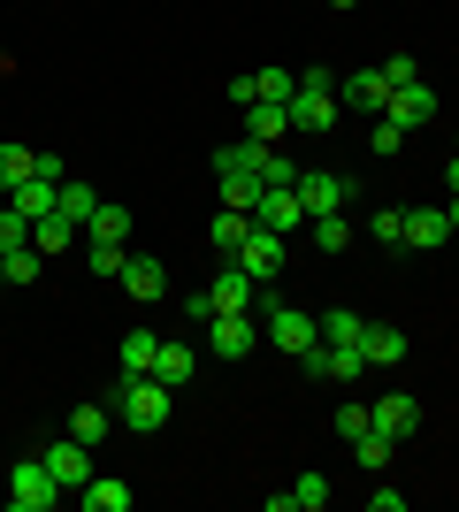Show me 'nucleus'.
<instances>
[{
	"label": "nucleus",
	"instance_id": "nucleus-44",
	"mask_svg": "<svg viewBox=\"0 0 459 512\" xmlns=\"http://www.w3.org/2000/svg\"><path fill=\"white\" fill-rule=\"evenodd\" d=\"M0 291H8V268H0Z\"/></svg>",
	"mask_w": 459,
	"mask_h": 512
},
{
	"label": "nucleus",
	"instance_id": "nucleus-25",
	"mask_svg": "<svg viewBox=\"0 0 459 512\" xmlns=\"http://www.w3.org/2000/svg\"><path fill=\"white\" fill-rule=\"evenodd\" d=\"M291 92H299V69H284V62L253 69V100H276V107H291Z\"/></svg>",
	"mask_w": 459,
	"mask_h": 512
},
{
	"label": "nucleus",
	"instance_id": "nucleus-7",
	"mask_svg": "<svg viewBox=\"0 0 459 512\" xmlns=\"http://www.w3.org/2000/svg\"><path fill=\"white\" fill-rule=\"evenodd\" d=\"M207 344H215V360H245V352L261 344V321L253 314H215L207 321Z\"/></svg>",
	"mask_w": 459,
	"mask_h": 512
},
{
	"label": "nucleus",
	"instance_id": "nucleus-14",
	"mask_svg": "<svg viewBox=\"0 0 459 512\" xmlns=\"http://www.w3.org/2000/svg\"><path fill=\"white\" fill-rule=\"evenodd\" d=\"M115 283H123V291H131V299H161V291H169V268H161V260H153V253H131V260H123V276H115Z\"/></svg>",
	"mask_w": 459,
	"mask_h": 512
},
{
	"label": "nucleus",
	"instance_id": "nucleus-16",
	"mask_svg": "<svg viewBox=\"0 0 459 512\" xmlns=\"http://www.w3.org/2000/svg\"><path fill=\"white\" fill-rule=\"evenodd\" d=\"M85 245H131V207H115V199H100L85 222Z\"/></svg>",
	"mask_w": 459,
	"mask_h": 512
},
{
	"label": "nucleus",
	"instance_id": "nucleus-2",
	"mask_svg": "<svg viewBox=\"0 0 459 512\" xmlns=\"http://www.w3.org/2000/svg\"><path fill=\"white\" fill-rule=\"evenodd\" d=\"M230 260H238L245 276H253V283L268 291V283L284 276V260H291V237H284V230H261V222H253V230H245V245H238Z\"/></svg>",
	"mask_w": 459,
	"mask_h": 512
},
{
	"label": "nucleus",
	"instance_id": "nucleus-42",
	"mask_svg": "<svg viewBox=\"0 0 459 512\" xmlns=\"http://www.w3.org/2000/svg\"><path fill=\"white\" fill-rule=\"evenodd\" d=\"M444 214H452V237H459V199H452V207H444Z\"/></svg>",
	"mask_w": 459,
	"mask_h": 512
},
{
	"label": "nucleus",
	"instance_id": "nucleus-13",
	"mask_svg": "<svg viewBox=\"0 0 459 512\" xmlns=\"http://www.w3.org/2000/svg\"><path fill=\"white\" fill-rule=\"evenodd\" d=\"M398 245H414V253L452 245V214H444V207H406V237H398Z\"/></svg>",
	"mask_w": 459,
	"mask_h": 512
},
{
	"label": "nucleus",
	"instance_id": "nucleus-29",
	"mask_svg": "<svg viewBox=\"0 0 459 512\" xmlns=\"http://www.w3.org/2000/svg\"><path fill=\"white\" fill-rule=\"evenodd\" d=\"M92 207H100V192H92V184H62V199H54V214H62V222H77V230L92 222Z\"/></svg>",
	"mask_w": 459,
	"mask_h": 512
},
{
	"label": "nucleus",
	"instance_id": "nucleus-40",
	"mask_svg": "<svg viewBox=\"0 0 459 512\" xmlns=\"http://www.w3.org/2000/svg\"><path fill=\"white\" fill-rule=\"evenodd\" d=\"M368 146H375V153H398V146H406V130H398V123H383V115H375V130H368Z\"/></svg>",
	"mask_w": 459,
	"mask_h": 512
},
{
	"label": "nucleus",
	"instance_id": "nucleus-17",
	"mask_svg": "<svg viewBox=\"0 0 459 512\" xmlns=\"http://www.w3.org/2000/svg\"><path fill=\"white\" fill-rule=\"evenodd\" d=\"M69 184V176H62ZM62 184H46V176H23L16 192H8V207L23 214V222H39V214H54V199H62Z\"/></svg>",
	"mask_w": 459,
	"mask_h": 512
},
{
	"label": "nucleus",
	"instance_id": "nucleus-38",
	"mask_svg": "<svg viewBox=\"0 0 459 512\" xmlns=\"http://www.w3.org/2000/svg\"><path fill=\"white\" fill-rule=\"evenodd\" d=\"M261 184H299V169H291V161H284V153H276V146H268V153H261Z\"/></svg>",
	"mask_w": 459,
	"mask_h": 512
},
{
	"label": "nucleus",
	"instance_id": "nucleus-34",
	"mask_svg": "<svg viewBox=\"0 0 459 512\" xmlns=\"http://www.w3.org/2000/svg\"><path fill=\"white\" fill-rule=\"evenodd\" d=\"M39 245H16V253H0V268H8V283H31V276H39Z\"/></svg>",
	"mask_w": 459,
	"mask_h": 512
},
{
	"label": "nucleus",
	"instance_id": "nucleus-39",
	"mask_svg": "<svg viewBox=\"0 0 459 512\" xmlns=\"http://www.w3.org/2000/svg\"><path fill=\"white\" fill-rule=\"evenodd\" d=\"M375 69H383V85H414V54H391V62H375Z\"/></svg>",
	"mask_w": 459,
	"mask_h": 512
},
{
	"label": "nucleus",
	"instance_id": "nucleus-8",
	"mask_svg": "<svg viewBox=\"0 0 459 512\" xmlns=\"http://www.w3.org/2000/svg\"><path fill=\"white\" fill-rule=\"evenodd\" d=\"M345 176H329V169H299V207H306V222L314 214H345Z\"/></svg>",
	"mask_w": 459,
	"mask_h": 512
},
{
	"label": "nucleus",
	"instance_id": "nucleus-19",
	"mask_svg": "<svg viewBox=\"0 0 459 512\" xmlns=\"http://www.w3.org/2000/svg\"><path fill=\"white\" fill-rule=\"evenodd\" d=\"M245 115V138H261V146H276L291 130V107H276V100H253V107H238Z\"/></svg>",
	"mask_w": 459,
	"mask_h": 512
},
{
	"label": "nucleus",
	"instance_id": "nucleus-31",
	"mask_svg": "<svg viewBox=\"0 0 459 512\" xmlns=\"http://www.w3.org/2000/svg\"><path fill=\"white\" fill-rule=\"evenodd\" d=\"M329 497H337V490H329V474H299V482H291V505H299V512H322Z\"/></svg>",
	"mask_w": 459,
	"mask_h": 512
},
{
	"label": "nucleus",
	"instance_id": "nucleus-20",
	"mask_svg": "<svg viewBox=\"0 0 459 512\" xmlns=\"http://www.w3.org/2000/svg\"><path fill=\"white\" fill-rule=\"evenodd\" d=\"M360 352H368V367H398V360H406V329H391V321H368Z\"/></svg>",
	"mask_w": 459,
	"mask_h": 512
},
{
	"label": "nucleus",
	"instance_id": "nucleus-30",
	"mask_svg": "<svg viewBox=\"0 0 459 512\" xmlns=\"http://www.w3.org/2000/svg\"><path fill=\"white\" fill-rule=\"evenodd\" d=\"M306 230H314V245H322V253H345V245H352V222H345V214H314Z\"/></svg>",
	"mask_w": 459,
	"mask_h": 512
},
{
	"label": "nucleus",
	"instance_id": "nucleus-11",
	"mask_svg": "<svg viewBox=\"0 0 459 512\" xmlns=\"http://www.w3.org/2000/svg\"><path fill=\"white\" fill-rule=\"evenodd\" d=\"M253 291H261V283L245 276L238 260H222V276L207 283V299H215V314H253Z\"/></svg>",
	"mask_w": 459,
	"mask_h": 512
},
{
	"label": "nucleus",
	"instance_id": "nucleus-37",
	"mask_svg": "<svg viewBox=\"0 0 459 512\" xmlns=\"http://www.w3.org/2000/svg\"><path fill=\"white\" fill-rule=\"evenodd\" d=\"M85 260H92V276H123V245H85Z\"/></svg>",
	"mask_w": 459,
	"mask_h": 512
},
{
	"label": "nucleus",
	"instance_id": "nucleus-18",
	"mask_svg": "<svg viewBox=\"0 0 459 512\" xmlns=\"http://www.w3.org/2000/svg\"><path fill=\"white\" fill-rule=\"evenodd\" d=\"M153 375H161L169 390H184V383L199 375V352H192V344H169V337H161V352H153Z\"/></svg>",
	"mask_w": 459,
	"mask_h": 512
},
{
	"label": "nucleus",
	"instance_id": "nucleus-33",
	"mask_svg": "<svg viewBox=\"0 0 459 512\" xmlns=\"http://www.w3.org/2000/svg\"><path fill=\"white\" fill-rule=\"evenodd\" d=\"M368 237H375V245H398V237H406V207H375L368 214Z\"/></svg>",
	"mask_w": 459,
	"mask_h": 512
},
{
	"label": "nucleus",
	"instance_id": "nucleus-23",
	"mask_svg": "<svg viewBox=\"0 0 459 512\" xmlns=\"http://www.w3.org/2000/svg\"><path fill=\"white\" fill-rule=\"evenodd\" d=\"M153 352H161V337H153V329H131V337L115 344V367H123V375H153Z\"/></svg>",
	"mask_w": 459,
	"mask_h": 512
},
{
	"label": "nucleus",
	"instance_id": "nucleus-12",
	"mask_svg": "<svg viewBox=\"0 0 459 512\" xmlns=\"http://www.w3.org/2000/svg\"><path fill=\"white\" fill-rule=\"evenodd\" d=\"M368 413H375V428H383L391 444H414V428H421V406L406 398V390H391V398H375Z\"/></svg>",
	"mask_w": 459,
	"mask_h": 512
},
{
	"label": "nucleus",
	"instance_id": "nucleus-10",
	"mask_svg": "<svg viewBox=\"0 0 459 512\" xmlns=\"http://www.w3.org/2000/svg\"><path fill=\"white\" fill-rule=\"evenodd\" d=\"M429 115H437V92L421 85V77H414V85H398L391 100H383V123H398V130H421Z\"/></svg>",
	"mask_w": 459,
	"mask_h": 512
},
{
	"label": "nucleus",
	"instance_id": "nucleus-35",
	"mask_svg": "<svg viewBox=\"0 0 459 512\" xmlns=\"http://www.w3.org/2000/svg\"><path fill=\"white\" fill-rule=\"evenodd\" d=\"M329 428H337V436H345V444H352V436H360V428H375V413L360 406V398H352V406H337V421H329Z\"/></svg>",
	"mask_w": 459,
	"mask_h": 512
},
{
	"label": "nucleus",
	"instance_id": "nucleus-45",
	"mask_svg": "<svg viewBox=\"0 0 459 512\" xmlns=\"http://www.w3.org/2000/svg\"><path fill=\"white\" fill-rule=\"evenodd\" d=\"M452 153H459V138H452Z\"/></svg>",
	"mask_w": 459,
	"mask_h": 512
},
{
	"label": "nucleus",
	"instance_id": "nucleus-5",
	"mask_svg": "<svg viewBox=\"0 0 459 512\" xmlns=\"http://www.w3.org/2000/svg\"><path fill=\"white\" fill-rule=\"evenodd\" d=\"M253 222H261V230H284V237H299V230H306L299 184H261V192H253Z\"/></svg>",
	"mask_w": 459,
	"mask_h": 512
},
{
	"label": "nucleus",
	"instance_id": "nucleus-3",
	"mask_svg": "<svg viewBox=\"0 0 459 512\" xmlns=\"http://www.w3.org/2000/svg\"><path fill=\"white\" fill-rule=\"evenodd\" d=\"M261 337L276 344V352H291V360H306V352L322 344V329H314V314H306V306H268Z\"/></svg>",
	"mask_w": 459,
	"mask_h": 512
},
{
	"label": "nucleus",
	"instance_id": "nucleus-28",
	"mask_svg": "<svg viewBox=\"0 0 459 512\" xmlns=\"http://www.w3.org/2000/svg\"><path fill=\"white\" fill-rule=\"evenodd\" d=\"M391 436H383V428H360V436H352V459H360V467H368V474H383V467H391Z\"/></svg>",
	"mask_w": 459,
	"mask_h": 512
},
{
	"label": "nucleus",
	"instance_id": "nucleus-41",
	"mask_svg": "<svg viewBox=\"0 0 459 512\" xmlns=\"http://www.w3.org/2000/svg\"><path fill=\"white\" fill-rule=\"evenodd\" d=\"M444 184H452V199H459V153H452V169H444Z\"/></svg>",
	"mask_w": 459,
	"mask_h": 512
},
{
	"label": "nucleus",
	"instance_id": "nucleus-24",
	"mask_svg": "<svg viewBox=\"0 0 459 512\" xmlns=\"http://www.w3.org/2000/svg\"><path fill=\"white\" fill-rule=\"evenodd\" d=\"M245 230H253V214H245V207H222L215 222H207V245H222V260H230L245 245Z\"/></svg>",
	"mask_w": 459,
	"mask_h": 512
},
{
	"label": "nucleus",
	"instance_id": "nucleus-32",
	"mask_svg": "<svg viewBox=\"0 0 459 512\" xmlns=\"http://www.w3.org/2000/svg\"><path fill=\"white\" fill-rule=\"evenodd\" d=\"M31 161H39L31 146H0V192H16L23 176H31Z\"/></svg>",
	"mask_w": 459,
	"mask_h": 512
},
{
	"label": "nucleus",
	"instance_id": "nucleus-36",
	"mask_svg": "<svg viewBox=\"0 0 459 512\" xmlns=\"http://www.w3.org/2000/svg\"><path fill=\"white\" fill-rule=\"evenodd\" d=\"M16 245H31V222L16 207H0V253H16Z\"/></svg>",
	"mask_w": 459,
	"mask_h": 512
},
{
	"label": "nucleus",
	"instance_id": "nucleus-15",
	"mask_svg": "<svg viewBox=\"0 0 459 512\" xmlns=\"http://www.w3.org/2000/svg\"><path fill=\"white\" fill-rule=\"evenodd\" d=\"M291 130H337V92L299 85L291 92Z\"/></svg>",
	"mask_w": 459,
	"mask_h": 512
},
{
	"label": "nucleus",
	"instance_id": "nucleus-9",
	"mask_svg": "<svg viewBox=\"0 0 459 512\" xmlns=\"http://www.w3.org/2000/svg\"><path fill=\"white\" fill-rule=\"evenodd\" d=\"M383 100H391L383 69H352V77H337V107H352V115H383Z\"/></svg>",
	"mask_w": 459,
	"mask_h": 512
},
{
	"label": "nucleus",
	"instance_id": "nucleus-1",
	"mask_svg": "<svg viewBox=\"0 0 459 512\" xmlns=\"http://www.w3.org/2000/svg\"><path fill=\"white\" fill-rule=\"evenodd\" d=\"M169 398H176V390L161 383V375H115V421L138 428V436L169 428Z\"/></svg>",
	"mask_w": 459,
	"mask_h": 512
},
{
	"label": "nucleus",
	"instance_id": "nucleus-6",
	"mask_svg": "<svg viewBox=\"0 0 459 512\" xmlns=\"http://www.w3.org/2000/svg\"><path fill=\"white\" fill-rule=\"evenodd\" d=\"M39 459H46V474H54L62 490H85V482H92V444H77L69 428H62V436H54V444L39 451Z\"/></svg>",
	"mask_w": 459,
	"mask_h": 512
},
{
	"label": "nucleus",
	"instance_id": "nucleus-21",
	"mask_svg": "<svg viewBox=\"0 0 459 512\" xmlns=\"http://www.w3.org/2000/svg\"><path fill=\"white\" fill-rule=\"evenodd\" d=\"M85 512H131V482H115V474H92L85 490H77Z\"/></svg>",
	"mask_w": 459,
	"mask_h": 512
},
{
	"label": "nucleus",
	"instance_id": "nucleus-43",
	"mask_svg": "<svg viewBox=\"0 0 459 512\" xmlns=\"http://www.w3.org/2000/svg\"><path fill=\"white\" fill-rule=\"evenodd\" d=\"M329 8H352V0H329Z\"/></svg>",
	"mask_w": 459,
	"mask_h": 512
},
{
	"label": "nucleus",
	"instance_id": "nucleus-27",
	"mask_svg": "<svg viewBox=\"0 0 459 512\" xmlns=\"http://www.w3.org/2000/svg\"><path fill=\"white\" fill-rule=\"evenodd\" d=\"M108 428H115L108 406H77V413H69V436H77V444H92V451L108 444Z\"/></svg>",
	"mask_w": 459,
	"mask_h": 512
},
{
	"label": "nucleus",
	"instance_id": "nucleus-22",
	"mask_svg": "<svg viewBox=\"0 0 459 512\" xmlns=\"http://www.w3.org/2000/svg\"><path fill=\"white\" fill-rule=\"evenodd\" d=\"M31 245L54 260V253H69V245H85V230H77V222H62V214H39V222H31Z\"/></svg>",
	"mask_w": 459,
	"mask_h": 512
},
{
	"label": "nucleus",
	"instance_id": "nucleus-4",
	"mask_svg": "<svg viewBox=\"0 0 459 512\" xmlns=\"http://www.w3.org/2000/svg\"><path fill=\"white\" fill-rule=\"evenodd\" d=\"M8 505H16V512H54V505H62V482L46 474V459H16V474H8Z\"/></svg>",
	"mask_w": 459,
	"mask_h": 512
},
{
	"label": "nucleus",
	"instance_id": "nucleus-26",
	"mask_svg": "<svg viewBox=\"0 0 459 512\" xmlns=\"http://www.w3.org/2000/svg\"><path fill=\"white\" fill-rule=\"evenodd\" d=\"M314 329H322V344H360V337H368V321L352 314V306H329V314H314Z\"/></svg>",
	"mask_w": 459,
	"mask_h": 512
}]
</instances>
